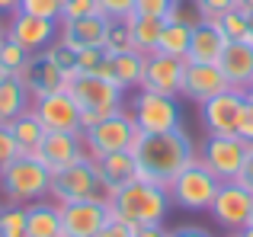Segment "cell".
<instances>
[{"instance_id": "cell-1", "label": "cell", "mask_w": 253, "mask_h": 237, "mask_svg": "<svg viewBox=\"0 0 253 237\" xmlns=\"http://www.w3.org/2000/svg\"><path fill=\"white\" fill-rule=\"evenodd\" d=\"M131 157H135V167H138V180L170 186L176 180V173H183L199 157V144L179 125V128L161 131V135H138Z\"/></svg>"}, {"instance_id": "cell-2", "label": "cell", "mask_w": 253, "mask_h": 237, "mask_svg": "<svg viewBox=\"0 0 253 237\" xmlns=\"http://www.w3.org/2000/svg\"><path fill=\"white\" fill-rule=\"evenodd\" d=\"M170 189L157 186V183L148 180H131L125 186H119L116 193L109 196V208L112 215L125 218L128 225L144 228V225H164L170 215Z\"/></svg>"}, {"instance_id": "cell-3", "label": "cell", "mask_w": 253, "mask_h": 237, "mask_svg": "<svg viewBox=\"0 0 253 237\" xmlns=\"http://www.w3.org/2000/svg\"><path fill=\"white\" fill-rule=\"evenodd\" d=\"M51 189V170L39 157L19 154L0 170V196L10 205H29L45 199Z\"/></svg>"}, {"instance_id": "cell-4", "label": "cell", "mask_w": 253, "mask_h": 237, "mask_svg": "<svg viewBox=\"0 0 253 237\" xmlns=\"http://www.w3.org/2000/svg\"><path fill=\"white\" fill-rule=\"evenodd\" d=\"M64 90L81 106V128H90L99 118L112 116L116 109H122V100H125V90L99 74H74Z\"/></svg>"}, {"instance_id": "cell-5", "label": "cell", "mask_w": 253, "mask_h": 237, "mask_svg": "<svg viewBox=\"0 0 253 237\" xmlns=\"http://www.w3.org/2000/svg\"><path fill=\"white\" fill-rule=\"evenodd\" d=\"M81 135H84V148H86V154L96 160V157H103V154L131 151L141 131H138V125H135V118H131L128 109H116L112 116H106V118H99L96 125L84 128Z\"/></svg>"}, {"instance_id": "cell-6", "label": "cell", "mask_w": 253, "mask_h": 237, "mask_svg": "<svg viewBox=\"0 0 253 237\" xmlns=\"http://www.w3.org/2000/svg\"><path fill=\"white\" fill-rule=\"evenodd\" d=\"M128 113L141 135H161V131H173L183 125V113H179L176 96L144 90V87H138V93L128 100Z\"/></svg>"}, {"instance_id": "cell-7", "label": "cell", "mask_w": 253, "mask_h": 237, "mask_svg": "<svg viewBox=\"0 0 253 237\" xmlns=\"http://www.w3.org/2000/svg\"><path fill=\"white\" fill-rule=\"evenodd\" d=\"M218 186H221V180L196 157L183 173H176V180H173L167 189H170L173 205L186 208V212H209Z\"/></svg>"}, {"instance_id": "cell-8", "label": "cell", "mask_w": 253, "mask_h": 237, "mask_svg": "<svg viewBox=\"0 0 253 237\" xmlns=\"http://www.w3.org/2000/svg\"><path fill=\"white\" fill-rule=\"evenodd\" d=\"M93 196H99V199H109V193H106L103 183H99L96 163H93L90 157H84V160H77V163H71V167L58 170V173H51L48 199H55L58 205L81 202V199H93Z\"/></svg>"}, {"instance_id": "cell-9", "label": "cell", "mask_w": 253, "mask_h": 237, "mask_svg": "<svg viewBox=\"0 0 253 237\" xmlns=\"http://www.w3.org/2000/svg\"><path fill=\"white\" fill-rule=\"evenodd\" d=\"M250 151H253V144L237 135H205L199 141V160L221 183H231V180H237Z\"/></svg>"}, {"instance_id": "cell-10", "label": "cell", "mask_w": 253, "mask_h": 237, "mask_svg": "<svg viewBox=\"0 0 253 237\" xmlns=\"http://www.w3.org/2000/svg\"><path fill=\"white\" fill-rule=\"evenodd\" d=\"M250 208H253V196L237 180H231V183H221V186H218L209 215L224 228V231L241 234L244 228L250 225Z\"/></svg>"}, {"instance_id": "cell-11", "label": "cell", "mask_w": 253, "mask_h": 237, "mask_svg": "<svg viewBox=\"0 0 253 237\" xmlns=\"http://www.w3.org/2000/svg\"><path fill=\"white\" fill-rule=\"evenodd\" d=\"M109 199H99V196L68 202L61 205V237H96L99 228L109 221Z\"/></svg>"}, {"instance_id": "cell-12", "label": "cell", "mask_w": 253, "mask_h": 237, "mask_svg": "<svg viewBox=\"0 0 253 237\" xmlns=\"http://www.w3.org/2000/svg\"><path fill=\"white\" fill-rule=\"evenodd\" d=\"M244 100H247V90H237V87H228L221 93H215L211 100H205L199 106V118H202L205 135H234Z\"/></svg>"}, {"instance_id": "cell-13", "label": "cell", "mask_w": 253, "mask_h": 237, "mask_svg": "<svg viewBox=\"0 0 253 237\" xmlns=\"http://www.w3.org/2000/svg\"><path fill=\"white\" fill-rule=\"evenodd\" d=\"M58 32H61L58 19H42V16H32V13H23V10H13L10 19H6V36L16 45H23L29 55L45 51L58 39Z\"/></svg>"}, {"instance_id": "cell-14", "label": "cell", "mask_w": 253, "mask_h": 237, "mask_svg": "<svg viewBox=\"0 0 253 237\" xmlns=\"http://www.w3.org/2000/svg\"><path fill=\"white\" fill-rule=\"evenodd\" d=\"M32 113L45 125V131H84L81 128V106L68 90H55L48 96L32 100Z\"/></svg>"}, {"instance_id": "cell-15", "label": "cell", "mask_w": 253, "mask_h": 237, "mask_svg": "<svg viewBox=\"0 0 253 237\" xmlns=\"http://www.w3.org/2000/svg\"><path fill=\"white\" fill-rule=\"evenodd\" d=\"M32 157H39L51 173H58V170L71 167V163L84 160V157H90V154H86V148H84L81 131H45L42 144L32 151Z\"/></svg>"}, {"instance_id": "cell-16", "label": "cell", "mask_w": 253, "mask_h": 237, "mask_svg": "<svg viewBox=\"0 0 253 237\" xmlns=\"http://www.w3.org/2000/svg\"><path fill=\"white\" fill-rule=\"evenodd\" d=\"M228 77L218 64H199V61H186V71H183V87H179V96L196 106H202L205 100H211L215 93L228 90Z\"/></svg>"}, {"instance_id": "cell-17", "label": "cell", "mask_w": 253, "mask_h": 237, "mask_svg": "<svg viewBox=\"0 0 253 237\" xmlns=\"http://www.w3.org/2000/svg\"><path fill=\"white\" fill-rule=\"evenodd\" d=\"M183 71H186V58H173V55H164V51H151V55L144 58L141 87L144 90H157V93H167V96H179Z\"/></svg>"}, {"instance_id": "cell-18", "label": "cell", "mask_w": 253, "mask_h": 237, "mask_svg": "<svg viewBox=\"0 0 253 237\" xmlns=\"http://www.w3.org/2000/svg\"><path fill=\"white\" fill-rule=\"evenodd\" d=\"M19 80L26 83L32 100H39V96H48L55 90H64V71L45 51H36V55H29L26 68L19 71Z\"/></svg>"}, {"instance_id": "cell-19", "label": "cell", "mask_w": 253, "mask_h": 237, "mask_svg": "<svg viewBox=\"0 0 253 237\" xmlns=\"http://www.w3.org/2000/svg\"><path fill=\"white\" fill-rule=\"evenodd\" d=\"M109 26H112V19L106 16V13H93V16H84V19H68V23H61L58 39L68 42L74 51H81V48H103L106 36H109Z\"/></svg>"}, {"instance_id": "cell-20", "label": "cell", "mask_w": 253, "mask_h": 237, "mask_svg": "<svg viewBox=\"0 0 253 237\" xmlns=\"http://www.w3.org/2000/svg\"><path fill=\"white\" fill-rule=\"evenodd\" d=\"M224 32L218 29L211 19L192 26V39H189V51H186V61H199V64H218L224 55Z\"/></svg>"}, {"instance_id": "cell-21", "label": "cell", "mask_w": 253, "mask_h": 237, "mask_svg": "<svg viewBox=\"0 0 253 237\" xmlns=\"http://www.w3.org/2000/svg\"><path fill=\"white\" fill-rule=\"evenodd\" d=\"M93 160V157H90ZM96 173H99V183H103L106 193H116L119 186H125V183L138 180V167H135V157H131V151H116V154H103L96 157Z\"/></svg>"}, {"instance_id": "cell-22", "label": "cell", "mask_w": 253, "mask_h": 237, "mask_svg": "<svg viewBox=\"0 0 253 237\" xmlns=\"http://www.w3.org/2000/svg\"><path fill=\"white\" fill-rule=\"evenodd\" d=\"M218 68L224 71V77H228L231 87L247 90L253 83V45L250 42H228Z\"/></svg>"}, {"instance_id": "cell-23", "label": "cell", "mask_w": 253, "mask_h": 237, "mask_svg": "<svg viewBox=\"0 0 253 237\" xmlns=\"http://www.w3.org/2000/svg\"><path fill=\"white\" fill-rule=\"evenodd\" d=\"M26 237H61V205L55 199H39L26 205Z\"/></svg>"}, {"instance_id": "cell-24", "label": "cell", "mask_w": 253, "mask_h": 237, "mask_svg": "<svg viewBox=\"0 0 253 237\" xmlns=\"http://www.w3.org/2000/svg\"><path fill=\"white\" fill-rule=\"evenodd\" d=\"M26 109H32V96L26 90V83L19 77H3L0 80V125H10Z\"/></svg>"}, {"instance_id": "cell-25", "label": "cell", "mask_w": 253, "mask_h": 237, "mask_svg": "<svg viewBox=\"0 0 253 237\" xmlns=\"http://www.w3.org/2000/svg\"><path fill=\"white\" fill-rule=\"evenodd\" d=\"M164 23H167V19L141 16V13H131V16H125V26H128V32H131V45H135V51H141V55L157 51V42H161Z\"/></svg>"}, {"instance_id": "cell-26", "label": "cell", "mask_w": 253, "mask_h": 237, "mask_svg": "<svg viewBox=\"0 0 253 237\" xmlns=\"http://www.w3.org/2000/svg\"><path fill=\"white\" fill-rule=\"evenodd\" d=\"M112 58V80L119 83L122 90L131 87H141V77H144V58L141 51H122V55H109Z\"/></svg>"}, {"instance_id": "cell-27", "label": "cell", "mask_w": 253, "mask_h": 237, "mask_svg": "<svg viewBox=\"0 0 253 237\" xmlns=\"http://www.w3.org/2000/svg\"><path fill=\"white\" fill-rule=\"evenodd\" d=\"M6 128L13 131V138H16V144H19L23 154H32V151L42 144V138H45V125L39 122V116L32 113V109H26L19 118H13Z\"/></svg>"}, {"instance_id": "cell-28", "label": "cell", "mask_w": 253, "mask_h": 237, "mask_svg": "<svg viewBox=\"0 0 253 237\" xmlns=\"http://www.w3.org/2000/svg\"><path fill=\"white\" fill-rule=\"evenodd\" d=\"M189 39H192V26L176 23V19H167V23H164V32H161V42H157V51L173 55V58H186Z\"/></svg>"}, {"instance_id": "cell-29", "label": "cell", "mask_w": 253, "mask_h": 237, "mask_svg": "<svg viewBox=\"0 0 253 237\" xmlns=\"http://www.w3.org/2000/svg\"><path fill=\"white\" fill-rule=\"evenodd\" d=\"M211 23L218 26V29L224 32V39L228 42H250L253 45V32H250V19L244 10H237V6H231V10H224L218 19H211Z\"/></svg>"}, {"instance_id": "cell-30", "label": "cell", "mask_w": 253, "mask_h": 237, "mask_svg": "<svg viewBox=\"0 0 253 237\" xmlns=\"http://www.w3.org/2000/svg\"><path fill=\"white\" fill-rule=\"evenodd\" d=\"M26 61H29V51H26L23 45H16L10 36L0 39V71H3L6 77H19V71L26 68Z\"/></svg>"}, {"instance_id": "cell-31", "label": "cell", "mask_w": 253, "mask_h": 237, "mask_svg": "<svg viewBox=\"0 0 253 237\" xmlns=\"http://www.w3.org/2000/svg\"><path fill=\"white\" fill-rule=\"evenodd\" d=\"M0 237H26V205H0Z\"/></svg>"}, {"instance_id": "cell-32", "label": "cell", "mask_w": 253, "mask_h": 237, "mask_svg": "<svg viewBox=\"0 0 253 237\" xmlns=\"http://www.w3.org/2000/svg\"><path fill=\"white\" fill-rule=\"evenodd\" d=\"M45 55H48L51 61H55L58 68L64 71V87H68V80H71V77L77 74V51L71 48L68 42H61V39H55V42H51L48 48H45Z\"/></svg>"}, {"instance_id": "cell-33", "label": "cell", "mask_w": 253, "mask_h": 237, "mask_svg": "<svg viewBox=\"0 0 253 237\" xmlns=\"http://www.w3.org/2000/svg\"><path fill=\"white\" fill-rule=\"evenodd\" d=\"M106 55H122V51H131L135 45H131V32L128 26H125V19H112L109 26V36H106Z\"/></svg>"}, {"instance_id": "cell-34", "label": "cell", "mask_w": 253, "mask_h": 237, "mask_svg": "<svg viewBox=\"0 0 253 237\" xmlns=\"http://www.w3.org/2000/svg\"><path fill=\"white\" fill-rule=\"evenodd\" d=\"M61 0H19L16 10L32 13V16H42V19H58L61 23Z\"/></svg>"}, {"instance_id": "cell-35", "label": "cell", "mask_w": 253, "mask_h": 237, "mask_svg": "<svg viewBox=\"0 0 253 237\" xmlns=\"http://www.w3.org/2000/svg\"><path fill=\"white\" fill-rule=\"evenodd\" d=\"M93 13H99V0H68V3L61 6V23H68V19H84V16H93Z\"/></svg>"}, {"instance_id": "cell-36", "label": "cell", "mask_w": 253, "mask_h": 237, "mask_svg": "<svg viewBox=\"0 0 253 237\" xmlns=\"http://www.w3.org/2000/svg\"><path fill=\"white\" fill-rule=\"evenodd\" d=\"M106 61V48H81L77 51V74H96V68Z\"/></svg>"}, {"instance_id": "cell-37", "label": "cell", "mask_w": 253, "mask_h": 237, "mask_svg": "<svg viewBox=\"0 0 253 237\" xmlns=\"http://www.w3.org/2000/svg\"><path fill=\"white\" fill-rule=\"evenodd\" d=\"M173 6H176V0H135V13H141V16H157V19H167Z\"/></svg>"}, {"instance_id": "cell-38", "label": "cell", "mask_w": 253, "mask_h": 237, "mask_svg": "<svg viewBox=\"0 0 253 237\" xmlns=\"http://www.w3.org/2000/svg\"><path fill=\"white\" fill-rule=\"evenodd\" d=\"M23 151H19L16 138H13V131L6 128V125H0V170L6 167V163L13 160V157H19Z\"/></svg>"}, {"instance_id": "cell-39", "label": "cell", "mask_w": 253, "mask_h": 237, "mask_svg": "<svg viewBox=\"0 0 253 237\" xmlns=\"http://www.w3.org/2000/svg\"><path fill=\"white\" fill-rule=\"evenodd\" d=\"M192 6L199 10V16H202V19H218L224 10L234 6V0H192Z\"/></svg>"}, {"instance_id": "cell-40", "label": "cell", "mask_w": 253, "mask_h": 237, "mask_svg": "<svg viewBox=\"0 0 253 237\" xmlns=\"http://www.w3.org/2000/svg\"><path fill=\"white\" fill-rule=\"evenodd\" d=\"M99 13H106L109 19H125L135 13V0H99Z\"/></svg>"}, {"instance_id": "cell-41", "label": "cell", "mask_w": 253, "mask_h": 237, "mask_svg": "<svg viewBox=\"0 0 253 237\" xmlns=\"http://www.w3.org/2000/svg\"><path fill=\"white\" fill-rule=\"evenodd\" d=\"M131 234H135V225H128V221L119 218V215H109V221L99 228L96 237H131Z\"/></svg>"}, {"instance_id": "cell-42", "label": "cell", "mask_w": 253, "mask_h": 237, "mask_svg": "<svg viewBox=\"0 0 253 237\" xmlns=\"http://www.w3.org/2000/svg\"><path fill=\"white\" fill-rule=\"evenodd\" d=\"M234 135L253 144V103L250 100H244V106H241V116H237V131H234Z\"/></svg>"}, {"instance_id": "cell-43", "label": "cell", "mask_w": 253, "mask_h": 237, "mask_svg": "<svg viewBox=\"0 0 253 237\" xmlns=\"http://www.w3.org/2000/svg\"><path fill=\"white\" fill-rule=\"evenodd\" d=\"M237 183H241L244 189L253 196V151L247 154V160H244V167H241V173H237Z\"/></svg>"}, {"instance_id": "cell-44", "label": "cell", "mask_w": 253, "mask_h": 237, "mask_svg": "<svg viewBox=\"0 0 253 237\" xmlns=\"http://www.w3.org/2000/svg\"><path fill=\"white\" fill-rule=\"evenodd\" d=\"M170 237H211V231H205V228H199V225H179V228H173Z\"/></svg>"}, {"instance_id": "cell-45", "label": "cell", "mask_w": 253, "mask_h": 237, "mask_svg": "<svg viewBox=\"0 0 253 237\" xmlns=\"http://www.w3.org/2000/svg\"><path fill=\"white\" fill-rule=\"evenodd\" d=\"M131 237H170V231L164 225H144V228H135Z\"/></svg>"}, {"instance_id": "cell-46", "label": "cell", "mask_w": 253, "mask_h": 237, "mask_svg": "<svg viewBox=\"0 0 253 237\" xmlns=\"http://www.w3.org/2000/svg\"><path fill=\"white\" fill-rule=\"evenodd\" d=\"M16 6H19V0H0V13H6V16H10Z\"/></svg>"}, {"instance_id": "cell-47", "label": "cell", "mask_w": 253, "mask_h": 237, "mask_svg": "<svg viewBox=\"0 0 253 237\" xmlns=\"http://www.w3.org/2000/svg\"><path fill=\"white\" fill-rule=\"evenodd\" d=\"M234 6L244 10V13H253V0H234Z\"/></svg>"}, {"instance_id": "cell-48", "label": "cell", "mask_w": 253, "mask_h": 237, "mask_svg": "<svg viewBox=\"0 0 253 237\" xmlns=\"http://www.w3.org/2000/svg\"><path fill=\"white\" fill-rule=\"evenodd\" d=\"M241 237H253V225H247V228H244V231H241Z\"/></svg>"}, {"instance_id": "cell-49", "label": "cell", "mask_w": 253, "mask_h": 237, "mask_svg": "<svg viewBox=\"0 0 253 237\" xmlns=\"http://www.w3.org/2000/svg\"><path fill=\"white\" fill-rule=\"evenodd\" d=\"M247 100L253 103V83H250V87H247Z\"/></svg>"}, {"instance_id": "cell-50", "label": "cell", "mask_w": 253, "mask_h": 237, "mask_svg": "<svg viewBox=\"0 0 253 237\" xmlns=\"http://www.w3.org/2000/svg\"><path fill=\"white\" fill-rule=\"evenodd\" d=\"M3 36H6V26H3V23H0V39H3Z\"/></svg>"}, {"instance_id": "cell-51", "label": "cell", "mask_w": 253, "mask_h": 237, "mask_svg": "<svg viewBox=\"0 0 253 237\" xmlns=\"http://www.w3.org/2000/svg\"><path fill=\"white\" fill-rule=\"evenodd\" d=\"M247 19H250V32H253V13H247Z\"/></svg>"}, {"instance_id": "cell-52", "label": "cell", "mask_w": 253, "mask_h": 237, "mask_svg": "<svg viewBox=\"0 0 253 237\" xmlns=\"http://www.w3.org/2000/svg\"><path fill=\"white\" fill-rule=\"evenodd\" d=\"M250 225H253V208H250Z\"/></svg>"}, {"instance_id": "cell-53", "label": "cell", "mask_w": 253, "mask_h": 237, "mask_svg": "<svg viewBox=\"0 0 253 237\" xmlns=\"http://www.w3.org/2000/svg\"><path fill=\"white\" fill-rule=\"evenodd\" d=\"M3 77H6V74H3V71H0V80H3Z\"/></svg>"}, {"instance_id": "cell-54", "label": "cell", "mask_w": 253, "mask_h": 237, "mask_svg": "<svg viewBox=\"0 0 253 237\" xmlns=\"http://www.w3.org/2000/svg\"><path fill=\"white\" fill-rule=\"evenodd\" d=\"M231 237H241V234H231Z\"/></svg>"}, {"instance_id": "cell-55", "label": "cell", "mask_w": 253, "mask_h": 237, "mask_svg": "<svg viewBox=\"0 0 253 237\" xmlns=\"http://www.w3.org/2000/svg\"><path fill=\"white\" fill-rule=\"evenodd\" d=\"M61 3H68V0H61Z\"/></svg>"}]
</instances>
